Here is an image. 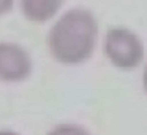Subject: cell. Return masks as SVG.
Masks as SVG:
<instances>
[{
  "label": "cell",
  "mask_w": 147,
  "mask_h": 135,
  "mask_svg": "<svg viewBox=\"0 0 147 135\" xmlns=\"http://www.w3.org/2000/svg\"><path fill=\"white\" fill-rule=\"evenodd\" d=\"M32 59L24 48L16 43L0 42V81L19 83L29 78Z\"/></svg>",
  "instance_id": "cell-3"
},
{
  "label": "cell",
  "mask_w": 147,
  "mask_h": 135,
  "mask_svg": "<svg viewBox=\"0 0 147 135\" xmlns=\"http://www.w3.org/2000/svg\"><path fill=\"white\" fill-rule=\"evenodd\" d=\"M48 135H90L84 127L76 124H59L52 130H49Z\"/></svg>",
  "instance_id": "cell-5"
},
{
  "label": "cell",
  "mask_w": 147,
  "mask_h": 135,
  "mask_svg": "<svg viewBox=\"0 0 147 135\" xmlns=\"http://www.w3.org/2000/svg\"><path fill=\"white\" fill-rule=\"evenodd\" d=\"M98 22L89 10L73 8L52 26L48 45L52 57L74 65L87 61L95 49Z\"/></svg>",
  "instance_id": "cell-1"
},
{
  "label": "cell",
  "mask_w": 147,
  "mask_h": 135,
  "mask_svg": "<svg viewBox=\"0 0 147 135\" xmlns=\"http://www.w3.org/2000/svg\"><path fill=\"white\" fill-rule=\"evenodd\" d=\"M13 3L14 0H0V16L8 13L11 10V7H13Z\"/></svg>",
  "instance_id": "cell-6"
},
{
  "label": "cell",
  "mask_w": 147,
  "mask_h": 135,
  "mask_svg": "<svg viewBox=\"0 0 147 135\" xmlns=\"http://www.w3.org/2000/svg\"><path fill=\"white\" fill-rule=\"evenodd\" d=\"M142 86H144V91L147 92V67L144 70V75H142Z\"/></svg>",
  "instance_id": "cell-7"
},
{
  "label": "cell",
  "mask_w": 147,
  "mask_h": 135,
  "mask_svg": "<svg viewBox=\"0 0 147 135\" xmlns=\"http://www.w3.org/2000/svg\"><path fill=\"white\" fill-rule=\"evenodd\" d=\"M63 0H21L24 16L33 22H46L62 7Z\"/></svg>",
  "instance_id": "cell-4"
},
{
  "label": "cell",
  "mask_w": 147,
  "mask_h": 135,
  "mask_svg": "<svg viewBox=\"0 0 147 135\" xmlns=\"http://www.w3.org/2000/svg\"><path fill=\"white\" fill-rule=\"evenodd\" d=\"M105 54L119 68H134L142 62L144 46L139 37L125 27H112L105 38Z\"/></svg>",
  "instance_id": "cell-2"
},
{
  "label": "cell",
  "mask_w": 147,
  "mask_h": 135,
  "mask_svg": "<svg viewBox=\"0 0 147 135\" xmlns=\"http://www.w3.org/2000/svg\"><path fill=\"white\" fill-rule=\"evenodd\" d=\"M0 135H19L16 132H11V130H0Z\"/></svg>",
  "instance_id": "cell-8"
}]
</instances>
